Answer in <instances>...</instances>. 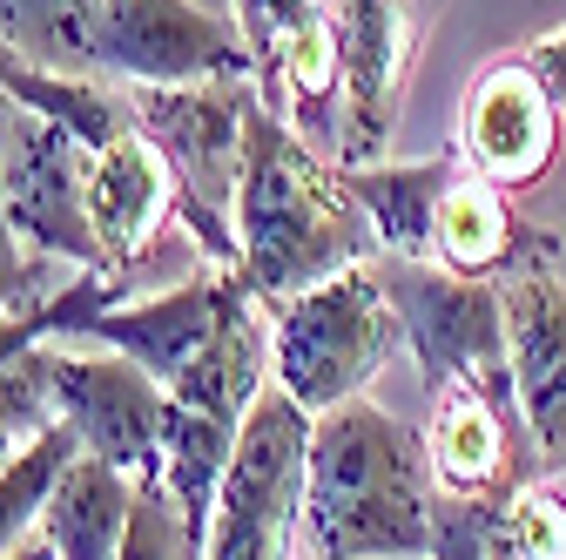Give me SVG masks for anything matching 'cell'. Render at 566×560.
<instances>
[{
    "label": "cell",
    "mask_w": 566,
    "mask_h": 560,
    "mask_svg": "<svg viewBox=\"0 0 566 560\" xmlns=\"http://www.w3.org/2000/svg\"><path fill=\"white\" fill-rule=\"evenodd\" d=\"M566 108L553 102V89L533 75V61L492 54L472 68V82L459 95V122H452V156L459 169H472L479 183L500 189H533L559 156H566Z\"/></svg>",
    "instance_id": "10"
},
{
    "label": "cell",
    "mask_w": 566,
    "mask_h": 560,
    "mask_svg": "<svg viewBox=\"0 0 566 560\" xmlns=\"http://www.w3.org/2000/svg\"><path fill=\"white\" fill-rule=\"evenodd\" d=\"M75 14H82V0H0V48H14L41 68H67Z\"/></svg>",
    "instance_id": "23"
},
{
    "label": "cell",
    "mask_w": 566,
    "mask_h": 560,
    "mask_svg": "<svg viewBox=\"0 0 566 560\" xmlns=\"http://www.w3.org/2000/svg\"><path fill=\"white\" fill-rule=\"evenodd\" d=\"M424 459H432V486L439 500L459 507H506L526 479L533 439L520 426V405L485 398V392H432V418H424Z\"/></svg>",
    "instance_id": "15"
},
{
    "label": "cell",
    "mask_w": 566,
    "mask_h": 560,
    "mask_svg": "<svg viewBox=\"0 0 566 560\" xmlns=\"http://www.w3.org/2000/svg\"><path fill=\"white\" fill-rule=\"evenodd\" d=\"M459 156H424V163H358L344 169L350 196L365 203V217L378 230V257H411L432 263V217L439 196L452 189Z\"/></svg>",
    "instance_id": "20"
},
{
    "label": "cell",
    "mask_w": 566,
    "mask_h": 560,
    "mask_svg": "<svg viewBox=\"0 0 566 560\" xmlns=\"http://www.w3.org/2000/svg\"><path fill=\"white\" fill-rule=\"evenodd\" d=\"M41 372L54 392V412L75 426L82 453L122 466L128 479H163V439H169V385H156L122 352H67L41 344Z\"/></svg>",
    "instance_id": "9"
},
{
    "label": "cell",
    "mask_w": 566,
    "mask_h": 560,
    "mask_svg": "<svg viewBox=\"0 0 566 560\" xmlns=\"http://www.w3.org/2000/svg\"><path fill=\"white\" fill-rule=\"evenodd\" d=\"M41 270H48V263H34V257L21 250V237H14V224H8V203H0V311H41V304L54 298Z\"/></svg>",
    "instance_id": "27"
},
{
    "label": "cell",
    "mask_w": 566,
    "mask_h": 560,
    "mask_svg": "<svg viewBox=\"0 0 566 560\" xmlns=\"http://www.w3.org/2000/svg\"><path fill=\"white\" fill-rule=\"evenodd\" d=\"M371 257L378 230L365 203L350 196L344 163L317 156L276 108H263L237 189V277L250 284V298L263 311L291 304Z\"/></svg>",
    "instance_id": "2"
},
{
    "label": "cell",
    "mask_w": 566,
    "mask_h": 560,
    "mask_svg": "<svg viewBox=\"0 0 566 560\" xmlns=\"http://www.w3.org/2000/svg\"><path fill=\"white\" fill-rule=\"evenodd\" d=\"M304 473H311V412L291 392L270 385L243 426L230 473H223L202 560H297Z\"/></svg>",
    "instance_id": "8"
},
{
    "label": "cell",
    "mask_w": 566,
    "mask_h": 560,
    "mask_svg": "<svg viewBox=\"0 0 566 560\" xmlns=\"http://www.w3.org/2000/svg\"><path fill=\"white\" fill-rule=\"evenodd\" d=\"M54 392H48V372H41V344L21 352L14 365H0V473H8L48 426H54Z\"/></svg>",
    "instance_id": "22"
},
{
    "label": "cell",
    "mask_w": 566,
    "mask_h": 560,
    "mask_svg": "<svg viewBox=\"0 0 566 560\" xmlns=\"http://www.w3.org/2000/svg\"><path fill=\"white\" fill-rule=\"evenodd\" d=\"M424 560H520L506 540V507H459L439 500V540Z\"/></svg>",
    "instance_id": "26"
},
{
    "label": "cell",
    "mask_w": 566,
    "mask_h": 560,
    "mask_svg": "<svg viewBox=\"0 0 566 560\" xmlns=\"http://www.w3.org/2000/svg\"><path fill=\"white\" fill-rule=\"evenodd\" d=\"M526 61H533V75L553 89V102L566 108V28H553V34H539V41H526L520 48Z\"/></svg>",
    "instance_id": "28"
},
{
    "label": "cell",
    "mask_w": 566,
    "mask_h": 560,
    "mask_svg": "<svg viewBox=\"0 0 566 560\" xmlns=\"http://www.w3.org/2000/svg\"><path fill=\"white\" fill-rule=\"evenodd\" d=\"M559 560H566V553H559Z\"/></svg>",
    "instance_id": "30"
},
{
    "label": "cell",
    "mask_w": 566,
    "mask_h": 560,
    "mask_svg": "<svg viewBox=\"0 0 566 560\" xmlns=\"http://www.w3.org/2000/svg\"><path fill=\"white\" fill-rule=\"evenodd\" d=\"M506 338H513V405L533 439V473H566V277L546 230H533L526 257L500 277Z\"/></svg>",
    "instance_id": "11"
},
{
    "label": "cell",
    "mask_w": 566,
    "mask_h": 560,
    "mask_svg": "<svg viewBox=\"0 0 566 560\" xmlns=\"http://www.w3.org/2000/svg\"><path fill=\"white\" fill-rule=\"evenodd\" d=\"M439 540V486L424 433L371 398L311 418L304 560H424Z\"/></svg>",
    "instance_id": "1"
},
{
    "label": "cell",
    "mask_w": 566,
    "mask_h": 560,
    "mask_svg": "<svg viewBox=\"0 0 566 560\" xmlns=\"http://www.w3.org/2000/svg\"><path fill=\"white\" fill-rule=\"evenodd\" d=\"M405 344L398 311L385 304L378 263H358L331 284L270 304V385L291 392L311 418L365 398V385Z\"/></svg>",
    "instance_id": "5"
},
{
    "label": "cell",
    "mask_w": 566,
    "mask_h": 560,
    "mask_svg": "<svg viewBox=\"0 0 566 560\" xmlns=\"http://www.w3.org/2000/svg\"><path fill=\"white\" fill-rule=\"evenodd\" d=\"M506 540L520 560H559L566 553V494L553 479H526L506 500Z\"/></svg>",
    "instance_id": "25"
},
{
    "label": "cell",
    "mask_w": 566,
    "mask_h": 560,
    "mask_svg": "<svg viewBox=\"0 0 566 560\" xmlns=\"http://www.w3.org/2000/svg\"><path fill=\"white\" fill-rule=\"evenodd\" d=\"M0 95L8 102H21L28 115H41V122H54V128H67L82 149H108V143H122V135H135L142 122H135V95L128 89H115V82H102V75H61V68H41V61H28V54H14V48H0Z\"/></svg>",
    "instance_id": "18"
},
{
    "label": "cell",
    "mask_w": 566,
    "mask_h": 560,
    "mask_svg": "<svg viewBox=\"0 0 566 560\" xmlns=\"http://www.w3.org/2000/svg\"><path fill=\"white\" fill-rule=\"evenodd\" d=\"M344 28V128H337V163H385L398 108L411 89V68L432 28V0H337Z\"/></svg>",
    "instance_id": "13"
},
{
    "label": "cell",
    "mask_w": 566,
    "mask_h": 560,
    "mask_svg": "<svg viewBox=\"0 0 566 560\" xmlns=\"http://www.w3.org/2000/svg\"><path fill=\"white\" fill-rule=\"evenodd\" d=\"M8 560H54V553H48V540H41V533H28V540L8 553Z\"/></svg>",
    "instance_id": "29"
},
{
    "label": "cell",
    "mask_w": 566,
    "mask_h": 560,
    "mask_svg": "<svg viewBox=\"0 0 566 560\" xmlns=\"http://www.w3.org/2000/svg\"><path fill=\"white\" fill-rule=\"evenodd\" d=\"M142 135L176 176V224L196 243V263L237 270V189L250 163V128L270 108L256 75H217L189 89H128Z\"/></svg>",
    "instance_id": "3"
},
{
    "label": "cell",
    "mask_w": 566,
    "mask_h": 560,
    "mask_svg": "<svg viewBox=\"0 0 566 560\" xmlns=\"http://www.w3.org/2000/svg\"><path fill=\"white\" fill-rule=\"evenodd\" d=\"M135 486L122 466L95 459V453H75V466L61 473L54 500L41 514V540L54 560H122V540H128V514H135Z\"/></svg>",
    "instance_id": "19"
},
{
    "label": "cell",
    "mask_w": 566,
    "mask_h": 560,
    "mask_svg": "<svg viewBox=\"0 0 566 560\" xmlns=\"http://www.w3.org/2000/svg\"><path fill=\"white\" fill-rule=\"evenodd\" d=\"M88 224H95V243L108 257V277L135 291L156 230L176 224V176H169L163 149L142 128L95 156V169H88Z\"/></svg>",
    "instance_id": "16"
},
{
    "label": "cell",
    "mask_w": 566,
    "mask_h": 560,
    "mask_svg": "<svg viewBox=\"0 0 566 560\" xmlns=\"http://www.w3.org/2000/svg\"><path fill=\"white\" fill-rule=\"evenodd\" d=\"M559 163H566V156H559Z\"/></svg>",
    "instance_id": "31"
},
{
    "label": "cell",
    "mask_w": 566,
    "mask_h": 560,
    "mask_svg": "<svg viewBox=\"0 0 566 560\" xmlns=\"http://www.w3.org/2000/svg\"><path fill=\"white\" fill-rule=\"evenodd\" d=\"M122 560H202L196 533L182 527L176 500L163 494V479H142V486H135V514H128Z\"/></svg>",
    "instance_id": "24"
},
{
    "label": "cell",
    "mask_w": 566,
    "mask_h": 560,
    "mask_svg": "<svg viewBox=\"0 0 566 560\" xmlns=\"http://www.w3.org/2000/svg\"><path fill=\"white\" fill-rule=\"evenodd\" d=\"M526 243H533V230L520 224L513 189L479 183L472 169H459L452 189L439 196V217H432V263L500 284V277L526 257Z\"/></svg>",
    "instance_id": "17"
},
{
    "label": "cell",
    "mask_w": 566,
    "mask_h": 560,
    "mask_svg": "<svg viewBox=\"0 0 566 560\" xmlns=\"http://www.w3.org/2000/svg\"><path fill=\"white\" fill-rule=\"evenodd\" d=\"M75 453H82L75 426H67V418H54V426H48L8 473H0V560H8V553L41 527V514H48V500H54L61 473L75 466Z\"/></svg>",
    "instance_id": "21"
},
{
    "label": "cell",
    "mask_w": 566,
    "mask_h": 560,
    "mask_svg": "<svg viewBox=\"0 0 566 560\" xmlns=\"http://www.w3.org/2000/svg\"><path fill=\"white\" fill-rule=\"evenodd\" d=\"M250 298V284L237 270H217V263H196L182 284L169 291H149V298H122V304H102V311H82L67 318L54 344H102V352H122L149 372L156 385H176L209 344H217L223 318Z\"/></svg>",
    "instance_id": "12"
},
{
    "label": "cell",
    "mask_w": 566,
    "mask_h": 560,
    "mask_svg": "<svg viewBox=\"0 0 566 560\" xmlns=\"http://www.w3.org/2000/svg\"><path fill=\"white\" fill-rule=\"evenodd\" d=\"M250 54H256L263 102L291 122L317 156L337 163V128H344V28H337V0H263Z\"/></svg>",
    "instance_id": "14"
},
{
    "label": "cell",
    "mask_w": 566,
    "mask_h": 560,
    "mask_svg": "<svg viewBox=\"0 0 566 560\" xmlns=\"http://www.w3.org/2000/svg\"><path fill=\"white\" fill-rule=\"evenodd\" d=\"M61 75H102L115 89H189L217 75H256L237 14L202 0H82Z\"/></svg>",
    "instance_id": "6"
},
{
    "label": "cell",
    "mask_w": 566,
    "mask_h": 560,
    "mask_svg": "<svg viewBox=\"0 0 566 560\" xmlns=\"http://www.w3.org/2000/svg\"><path fill=\"white\" fill-rule=\"evenodd\" d=\"M385 304L398 311V331L432 392H485L513 405V338H506V298L485 277H459L411 257H371Z\"/></svg>",
    "instance_id": "7"
},
{
    "label": "cell",
    "mask_w": 566,
    "mask_h": 560,
    "mask_svg": "<svg viewBox=\"0 0 566 560\" xmlns=\"http://www.w3.org/2000/svg\"><path fill=\"white\" fill-rule=\"evenodd\" d=\"M263 304L243 298L217 344L169 385V439H163V494L176 500L182 527L196 533V547L209 540V514H217L223 473L243 446V426L256 398L270 392V331L256 318Z\"/></svg>",
    "instance_id": "4"
}]
</instances>
